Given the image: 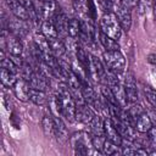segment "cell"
Segmentation results:
<instances>
[{
	"mask_svg": "<svg viewBox=\"0 0 156 156\" xmlns=\"http://www.w3.org/2000/svg\"><path fill=\"white\" fill-rule=\"evenodd\" d=\"M80 29H82L80 20H78V18H71V20H68L67 28H66V33L68 34V37H71L73 39H78V37L80 34Z\"/></svg>",
	"mask_w": 156,
	"mask_h": 156,
	"instance_id": "obj_16",
	"label": "cell"
},
{
	"mask_svg": "<svg viewBox=\"0 0 156 156\" xmlns=\"http://www.w3.org/2000/svg\"><path fill=\"white\" fill-rule=\"evenodd\" d=\"M89 126H90L91 135H105L104 134V121L99 116H95L93 121L89 123Z\"/></svg>",
	"mask_w": 156,
	"mask_h": 156,
	"instance_id": "obj_25",
	"label": "cell"
},
{
	"mask_svg": "<svg viewBox=\"0 0 156 156\" xmlns=\"http://www.w3.org/2000/svg\"><path fill=\"white\" fill-rule=\"evenodd\" d=\"M100 32L118 40L122 35V28L113 12H105L100 18Z\"/></svg>",
	"mask_w": 156,
	"mask_h": 156,
	"instance_id": "obj_1",
	"label": "cell"
},
{
	"mask_svg": "<svg viewBox=\"0 0 156 156\" xmlns=\"http://www.w3.org/2000/svg\"><path fill=\"white\" fill-rule=\"evenodd\" d=\"M50 78L46 77L45 74H43L41 72H39L38 69L34 71L33 76L30 77V79L28 80L29 82V85L30 88L33 89H38V90H46L49 87H50Z\"/></svg>",
	"mask_w": 156,
	"mask_h": 156,
	"instance_id": "obj_9",
	"label": "cell"
},
{
	"mask_svg": "<svg viewBox=\"0 0 156 156\" xmlns=\"http://www.w3.org/2000/svg\"><path fill=\"white\" fill-rule=\"evenodd\" d=\"M54 124H55V136L60 143H66L68 139V132L66 124L58 116H54Z\"/></svg>",
	"mask_w": 156,
	"mask_h": 156,
	"instance_id": "obj_13",
	"label": "cell"
},
{
	"mask_svg": "<svg viewBox=\"0 0 156 156\" xmlns=\"http://www.w3.org/2000/svg\"><path fill=\"white\" fill-rule=\"evenodd\" d=\"M29 100L38 105V106H43L48 102V98H46V94L44 90H38V89H33L30 88L29 90Z\"/></svg>",
	"mask_w": 156,
	"mask_h": 156,
	"instance_id": "obj_21",
	"label": "cell"
},
{
	"mask_svg": "<svg viewBox=\"0 0 156 156\" xmlns=\"http://www.w3.org/2000/svg\"><path fill=\"white\" fill-rule=\"evenodd\" d=\"M151 127H152V122H151L150 117L146 115V112H144V113L135 121V126H134V128H135L139 133H146Z\"/></svg>",
	"mask_w": 156,
	"mask_h": 156,
	"instance_id": "obj_22",
	"label": "cell"
},
{
	"mask_svg": "<svg viewBox=\"0 0 156 156\" xmlns=\"http://www.w3.org/2000/svg\"><path fill=\"white\" fill-rule=\"evenodd\" d=\"M155 94H156V91H155Z\"/></svg>",
	"mask_w": 156,
	"mask_h": 156,
	"instance_id": "obj_35",
	"label": "cell"
},
{
	"mask_svg": "<svg viewBox=\"0 0 156 156\" xmlns=\"http://www.w3.org/2000/svg\"><path fill=\"white\" fill-rule=\"evenodd\" d=\"M124 91H126V96L129 104H134L138 101V88H136V83L135 79L133 77L132 73H127L124 77Z\"/></svg>",
	"mask_w": 156,
	"mask_h": 156,
	"instance_id": "obj_6",
	"label": "cell"
},
{
	"mask_svg": "<svg viewBox=\"0 0 156 156\" xmlns=\"http://www.w3.org/2000/svg\"><path fill=\"white\" fill-rule=\"evenodd\" d=\"M41 129L44 134L50 138L55 135V124H54V117L51 116H44L41 119Z\"/></svg>",
	"mask_w": 156,
	"mask_h": 156,
	"instance_id": "obj_23",
	"label": "cell"
},
{
	"mask_svg": "<svg viewBox=\"0 0 156 156\" xmlns=\"http://www.w3.org/2000/svg\"><path fill=\"white\" fill-rule=\"evenodd\" d=\"M100 90H101V95H102V98H104L107 102L113 104V105H118V102H117V100H116V98H115V94L112 93L111 88H110L107 84H102ZM118 106H119V105H118Z\"/></svg>",
	"mask_w": 156,
	"mask_h": 156,
	"instance_id": "obj_27",
	"label": "cell"
},
{
	"mask_svg": "<svg viewBox=\"0 0 156 156\" xmlns=\"http://www.w3.org/2000/svg\"><path fill=\"white\" fill-rule=\"evenodd\" d=\"M94 117H95L94 111L90 108V106L88 104H82V102L77 104V108H76V119L77 121L89 124Z\"/></svg>",
	"mask_w": 156,
	"mask_h": 156,
	"instance_id": "obj_11",
	"label": "cell"
},
{
	"mask_svg": "<svg viewBox=\"0 0 156 156\" xmlns=\"http://www.w3.org/2000/svg\"><path fill=\"white\" fill-rule=\"evenodd\" d=\"M104 134L106 136L107 140L122 146V141H123V138L121 136V134L117 132V129L115 128V126L112 124L111 119L107 118V119H104Z\"/></svg>",
	"mask_w": 156,
	"mask_h": 156,
	"instance_id": "obj_10",
	"label": "cell"
},
{
	"mask_svg": "<svg viewBox=\"0 0 156 156\" xmlns=\"http://www.w3.org/2000/svg\"><path fill=\"white\" fill-rule=\"evenodd\" d=\"M29 90H30V85H29V82L26 80L24 78H20L17 79L16 84L13 85V93H15V96L20 100V101H23V102H27L29 100Z\"/></svg>",
	"mask_w": 156,
	"mask_h": 156,
	"instance_id": "obj_7",
	"label": "cell"
},
{
	"mask_svg": "<svg viewBox=\"0 0 156 156\" xmlns=\"http://www.w3.org/2000/svg\"><path fill=\"white\" fill-rule=\"evenodd\" d=\"M51 20H52V22H54V24H55L56 30H57V33H58V34H61V33L66 32L68 20H66V16L63 15V12H62L61 10H58V11L54 15V17H52Z\"/></svg>",
	"mask_w": 156,
	"mask_h": 156,
	"instance_id": "obj_20",
	"label": "cell"
},
{
	"mask_svg": "<svg viewBox=\"0 0 156 156\" xmlns=\"http://www.w3.org/2000/svg\"><path fill=\"white\" fill-rule=\"evenodd\" d=\"M0 79H1V84L5 88H13V85L16 84L18 78H17L16 73L1 67V69H0Z\"/></svg>",
	"mask_w": 156,
	"mask_h": 156,
	"instance_id": "obj_14",
	"label": "cell"
},
{
	"mask_svg": "<svg viewBox=\"0 0 156 156\" xmlns=\"http://www.w3.org/2000/svg\"><path fill=\"white\" fill-rule=\"evenodd\" d=\"M119 147H121L119 145H117V144H115V143H112V141H110V140L106 139L101 152L104 155H108V156L110 155H119V154H122V150Z\"/></svg>",
	"mask_w": 156,
	"mask_h": 156,
	"instance_id": "obj_26",
	"label": "cell"
},
{
	"mask_svg": "<svg viewBox=\"0 0 156 156\" xmlns=\"http://www.w3.org/2000/svg\"><path fill=\"white\" fill-rule=\"evenodd\" d=\"M99 40L101 43V45L104 46V49L106 51H116V50H119V44L116 39L106 35L105 33L102 32H99Z\"/></svg>",
	"mask_w": 156,
	"mask_h": 156,
	"instance_id": "obj_15",
	"label": "cell"
},
{
	"mask_svg": "<svg viewBox=\"0 0 156 156\" xmlns=\"http://www.w3.org/2000/svg\"><path fill=\"white\" fill-rule=\"evenodd\" d=\"M71 146L74 149L76 155H88L90 152L89 147L93 146L91 138L85 132H78L74 133L72 136H69Z\"/></svg>",
	"mask_w": 156,
	"mask_h": 156,
	"instance_id": "obj_3",
	"label": "cell"
},
{
	"mask_svg": "<svg viewBox=\"0 0 156 156\" xmlns=\"http://www.w3.org/2000/svg\"><path fill=\"white\" fill-rule=\"evenodd\" d=\"M0 65H1L2 68H6V69H9V71H11V72H13L16 74H20V67L11 58H6L5 57L4 60L0 61Z\"/></svg>",
	"mask_w": 156,
	"mask_h": 156,
	"instance_id": "obj_28",
	"label": "cell"
},
{
	"mask_svg": "<svg viewBox=\"0 0 156 156\" xmlns=\"http://www.w3.org/2000/svg\"><path fill=\"white\" fill-rule=\"evenodd\" d=\"M122 6H124L126 9L128 10H132V9H135L139 4V0H121L119 1Z\"/></svg>",
	"mask_w": 156,
	"mask_h": 156,
	"instance_id": "obj_33",
	"label": "cell"
},
{
	"mask_svg": "<svg viewBox=\"0 0 156 156\" xmlns=\"http://www.w3.org/2000/svg\"><path fill=\"white\" fill-rule=\"evenodd\" d=\"M113 13L116 15L118 23L121 26V28L126 32H128L132 26V15H130V10L126 9L124 6L121 5V2H115V7H113Z\"/></svg>",
	"mask_w": 156,
	"mask_h": 156,
	"instance_id": "obj_5",
	"label": "cell"
},
{
	"mask_svg": "<svg viewBox=\"0 0 156 156\" xmlns=\"http://www.w3.org/2000/svg\"><path fill=\"white\" fill-rule=\"evenodd\" d=\"M127 111V113H128V116H129V118H130V121H132V123H133V126H135V121L145 112L144 111V108H143V106H140V105H138L136 102H134V104H130V106L126 110Z\"/></svg>",
	"mask_w": 156,
	"mask_h": 156,
	"instance_id": "obj_24",
	"label": "cell"
},
{
	"mask_svg": "<svg viewBox=\"0 0 156 156\" xmlns=\"http://www.w3.org/2000/svg\"><path fill=\"white\" fill-rule=\"evenodd\" d=\"M144 93H145V96H146L147 102L151 105L152 108L156 110V94H155V90H152V89H150L149 87H146V88L144 89Z\"/></svg>",
	"mask_w": 156,
	"mask_h": 156,
	"instance_id": "obj_30",
	"label": "cell"
},
{
	"mask_svg": "<svg viewBox=\"0 0 156 156\" xmlns=\"http://www.w3.org/2000/svg\"><path fill=\"white\" fill-rule=\"evenodd\" d=\"M149 7H150L149 0H139V4H138V6H136L138 12H139L140 15L146 13V11L149 10Z\"/></svg>",
	"mask_w": 156,
	"mask_h": 156,
	"instance_id": "obj_32",
	"label": "cell"
},
{
	"mask_svg": "<svg viewBox=\"0 0 156 156\" xmlns=\"http://www.w3.org/2000/svg\"><path fill=\"white\" fill-rule=\"evenodd\" d=\"M146 135H147V141L150 144V146L152 149H156V127H151L147 132H146Z\"/></svg>",
	"mask_w": 156,
	"mask_h": 156,
	"instance_id": "obj_31",
	"label": "cell"
},
{
	"mask_svg": "<svg viewBox=\"0 0 156 156\" xmlns=\"http://www.w3.org/2000/svg\"><path fill=\"white\" fill-rule=\"evenodd\" d=\"M7 29L10 33H12L16 37H24L26 33L28 32V26H27V21L20 20L17 17H15L13 20L9 21L7 23Z\"/></svg>",
	"mask_w": 156,
	"mask_h": 156,
	"instance_id": "obj_12",
	"label": "cell"
},
{
	"mask_svg": "<svg viewBox=\"0 0 156 156\" xmlns=\"http://www.w3.org/2000/svg\"><path fill=\"white\" fill-rule=\"evenodd\" d=\"M104 62L110 72L116 74H121L126 69V58L124 55L119 51H105L104 52Z\"/></svg>",
	"mask_w": 156,
	"mask_h": 156,
	"instance_id": "obj_2",
	"label": "cell"
},
{
	"mask_svg": "<svg viewBox=\"0 0 156 156\" xmlns=\"http://www.w3.org/2000/svg\"><path fill=\"white\" fill-rule=\"evenodd\" d=\"M34 45H35L41 52L51 54L49 39H48L43 33H35V34H34Z\"/></svg>",
	"mask_w": 156,
	"mask_h": 156,
	"instance_id": "obj_18",
	"label": "cell"
},
{
	"mask_svg": "<svg viewBox=\"0 0 156 156\" xmlns=\"http://www.w3.org/2000/svg\"><path fill=\"white\" fill-rule=\"evenodd\" d=\"M82 99L85 104H88L90 107H94L98 111H102L105 105H106V100H105V105L104 102L100 100V98L96 95V93L94 91V89L89 85V83L87 84H82Z\"/></svg>",
	"mask_w": 156,
	"mask_h": 156,
	"instance_id": "obj_4",
	"label": "cell"
},
{
	"mask_svg": "<svg viewBox=\"0 0 156 156\" xmlns=\"http://www.w3.org/2000/svg\"><path fill=\"white\" fill-rule=\"evenodd\" d=\"M5 45H6V49H7V51H9L10 55L21 56L22 52H23V45H22L20 38L16 37V35H13L10 32H9L7 38L5 39Z\"/></svg>",
	"mask_w": 156,
	"mask_h": 156,
	"instance_id": "obj_8",
	"label": "cell"
},
{
	"mask_svg": "<svg viewBox=\"0 0 156 156\" xmlns=\"http://www.w3.org/2000/svg\"><path fill=\"white\" fill-rule=\"evenodd\" d=\"M147 62H150V63H152V65L156 66V55H155V54L149 55V56H147Z\"/></svg>",
	"mask_w": 156,
	"mask_h": 156,
	"instance_id": "obj_34",
	"label": "cell"
},
{
	"mask_svg": "<svg viewBox=\"0 0 156 156\" xmlns=\"http://www.w3.org/2000/svg\"><path fill=\"white\" fill-rule=\"evenodd\" d=\"M85 5H87V10H88V16L94 22L98 18V10H96V5H95L94 0H85Z\"/></svg>",
	"mask_w": 156,
	"mask_h": 156,
	"instance_id": "obj_29",
	"label": "cell"
},
{
	"mask_svg": "<svg viewBox=\"0 0 156 156\" xmlns=\"http://www.w3.org/2000/svg\"><path fill=\"white\" fill-rule=\"evenodd\" d=\"M49 43H50V49H51V54L56 57V58H58V57H62L65 54H66V51H67V48H66V45L58 39V38H54V39H50L49 40Z\"/></svg>",
	"mask_w": 156,
	"mask_h": 156,
	"instance_id": "obj_17",
	"label": "cell"
},
{
	"mask_svg": "<svg viewBox=\"0 0 156 156\" xmlns=\"http://www.w3.org/2000/svg\"><path fill=\"white\" fill-rule=\"evenodd\" d=\"M41 33L50 40L54 38H58V33L56 30V27L52 22V20H45L41 23Z\"/></svg>",
	"mask_w": 156,
	"mask_h": 156,
	"instance_id": "obj_19",
	"label": "cell"
}]
</instances>
